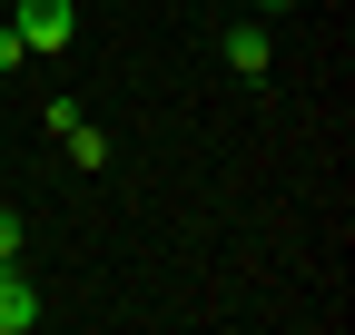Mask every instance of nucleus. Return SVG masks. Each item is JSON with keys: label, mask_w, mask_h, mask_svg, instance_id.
<instances>
[{"label": "nucleus", "mask_w": 355, "mask_h": 335, "mask_svg": "<svg viewBox=\"0 0 355 335\" xmlns=\"http://www.w3.org/2000/svg\"><path fill=\"white\" fill-rule=\"evenodd\" d=\"M10 30H20V50H30V60H60L69 39H79V10H69V0H20V20H10Z\"/></svg>", "instance_id": "1"}, {"label": "nucleus", "mask_w": 355, "mask_h": 335, "mask_svg": "<svg viewBox=\"0 0 355 335\" xmlns=\"http://www.w3.org/2000/svg\"><path fill=\"white\" fill-rule=\"evenodd\" d=\"M217 50H227V69H237V79H266V69H277V50H266V30H257V20H237Z\"/></svg>", "instance_id": "2"}, {"label": "nucleus", "mask_w": 355, "mask_h": 335, "mask_svg": "<svg viewBox=\"0 0 355 335\" xmlns=\"http://www.w3.org/2000/svg\"><path fill=\"white\" fill-rule=\"evenodd\" d=\"M40 325V296H30V276L20 266H0V335H30Z\"/></svg>", "instance_id": "3"}, {"label": "nucleus", "mask_w": 355, "mask_h": 335, "mask_svg": "<svg viewBox=\"0 0 355 335\" xmlns=\"http://www.w3.org/2000/svg\"><path fill=\"white\" fill-rule=\"evenodd\" d=\"M60 138H69V168H109V129L79 118V129H60Z\"/></svg>", "instance_id": "4"}, {"label": "nucleus", "mask_w": 355, "mask_h": 335, "mask_svg": "<svg viewBox=\"0 0 355 335\" xmlns=\"http://www.w3.org/2000/svg\"><path fill=\"white\" fill-rule=\"evenodd\" d=\"M20 237H30V227H20V207H0V266H20Z\"/></svg>", "instance_id": "5"}, {"label": "nucleus", "mask_w": 355, "mask_h": 335, "mask_svg": "<svg viewBox=\"0 0 355 335\" xmlns=\"http://www.w3.org/2000/svg\"><path fill=\"white\" fill-rule=\"evenodd\" d=\"M20 60H30V50H20V30L0 20V69H20Z\"/></svg>", "instance_id": "6"}, {"label": "nucleus", "mask_w": 355, "mask_h": 335, "mask_svg": "<svg viewBox=\"0 0 355 335\" xmlns=\"http://www.w3.org/2000/svg\"><path fill=\"white\" fill-rule=\"evenodd\" d=\"M257 10H286V0H257Z\"/></svg>", "instance_id": "7"}]
</instances>
